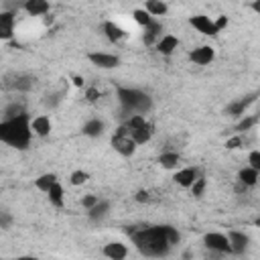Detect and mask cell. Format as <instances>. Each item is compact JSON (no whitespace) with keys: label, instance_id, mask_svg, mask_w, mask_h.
Masks as SVG:
<instances>
[{"label":"cell","instance_id":"33","mask_svg":"<svg viewBox=\"0 0 260 260\" xmlns=\"http://www.w3.org/2000/svg\"><path fill=\"white\" fill-rule=\"evenodd\" d=\"M244 146H246V136H242V134H236V136L225 140L228 150H238V148H244Z\"/></svg>","mask_w":260,"mask_h":260},{"label":"cell","instance_id":"15","mask_svg":"<svg viewBox=\"0 0 260 260\" xmlns=\"http://www.w3.org/2000/svg\"><path fill=\"white\" fill-rule=\"evenodd\" d=\"M154 47H156V51H158L162 57H171V55L179 49V39H177L175 35L167 32V35H160V37L156 39Z\"/></svg>","mask_w":260,"mask_h":260},{"label":"cell","instance_id":"29","mask_svg":"<svg viewBox=\"0 0 260 260\" xmlns=\"http://www.w3.org/2000/svg\"><path fill=\"white\" fill-rule=\"evenodd\" d=\"M189 189H191V195H193V197H197V199L203 197V195H205V189H207V179H205L203 175H199V177L193 181V185H191Z\"/></svg>","mask_w":260,"mask_h":260},{"label":"cell","instance_id":"27","mask_svg":"<svg viewBox=\"0 0 260 260\" xmlns=\"http://www.w3.org/2000/svg\"><path fill=\"white\" fill-rule=\"evenodd\" d=\"M256 124H258V116H248V114H244V116L238 120V124L234 126V132H236V134H246V132L252 130Z\"/></svg>","mask_w":260,"mask_h":260},{"label":"cell","instance_id":"18","mask_svg":"<svg viewBox=\"0 0 260 260\" xmlns=\"http://www.w3.org/2000/svg\"><path fill=\"white\" fill-rule=\"evenodd\" d=\"M102 254L110 260H124L128 256V248L122 242H108V244H104Z\"/></svg>","mask_w":260,"mask_h":260},{"label":"cell","instance_id":"5","mask_svg":"<svg viewBox=\"0 0 260 260\" xmlns=\"http://www.w3.org/2000/svg\"><path fill=\"white\" fill-rule=\"evenodd\" d=\"M124 126L128 128V134L132 136V140L138 146L150 142V138L154 134V126H152V122L146 120L144 114H128V118L124 120Z\"/></svg>","mask_w":260,"mask_h":260},{"label":"cell","instance_id":"24","mask_svg":"<svg viewBox=\"0 0 260 260\" xmlns=\"http://www.w3.org/2000/svg\"><path fill=\"white\" fill-rule=\"evenodd\" d=\"M160 32H162V24H160L156 18H152V22H150L148 26H144L142 43H144V45H154V43H156V39L160 37Z\"/></svg>","mask_w":260,"mask_h":260},{"label":"cell","instance_id":"37","mask_svg":"<svg viewBox=\"0 0 260 260\" xmlns=\"http://www.w3.org/2000/svg\"><path fill=\"white\" fill-rule=\"evenodd\" d=\"M228 22H230V20H228V16H225V14H219L217 18H213V24H215L217 32H221V30L228 26Z\"/></svg>","mask_w":260,"mask_h":260},{"label":"cell","instance_id":"43","mask_svg":"<svg viewBox=\"0 0 260 260\" xmlns=\"http://www.w3.org/2000/svg\"><path fill=\"white\" fill-rule=\"evenodd\" d=\"M22 2H24V0H22Z\"/></svg>","mask_w":260,"mask_h":260},{"label":"cell","instance_id":"23","mask_svg":"<svg viewBox=\"0 0 260 260\" xmlns=\"http://www.w3.org/2000/svg\"><path fill=\"white\" fill-rule=\"evenodd\" d=\"M47 197H49V203H51L53 207H63V205H65V189H63V185H61L59 181H55V183L49 187Z\"/></svg>","mask_w":260,"mask_h":260},{"label":"cell","instance_id":"38","mask_svg":"<svg viewBox=\"0 0 260 260\" xmlns=\"http://www.w3.org/2000/svg\"><path fill=\"white\" fill-rule=\"evenodd\" d=\"M85 100H87L89 104L98 102V100H100V89H98V87H89V89L85 91Z\"/></svg>","mask_w":260,"mask_h":260},{"label":"cell","instance_id":"10","mask_svg":"<svg viewBox=\"0 0 260 260\" xmlns=\"http://www.w3.org/2000/svg\"><path fill=\"white\" fill-rule=\"evenodd\" d=\"M189 24H191L197 32H201V35H205V37H215V35H217V28H215V24H213V18H209V16H205V14H193V16H189Z\"/></svg>","mask_w":260,"mask_h":260},{"label":"cell","instance_id":"31","mask_svg":"<svg viewBox=\"0 0 260 260\" xmlns=\"http://www.w3.org/2000/svg\"><path fill=\"white\" fill-rule=\"evenodd\" d=\"M87 181H89V173H87V171H83V169H75V171L69 175V183H71L73 187L85 185Z\"/></svg>","mask_w":260,"mask_h":260},{"label":"cell","instance_id":"40","mask_svg":"<svg viewBox=\"0 0 260 260\" xmlns=\"http://www.w3.org/2000/svg\"><path fill=\"white\" fill-rule=\"evenodd\" d=\"M71 81H73V85H75V87H83V83H85V79H83L81 75H73V77H71Z\"/></svg>","mask_w":260,"mask_h":260},{"label":"cell","instance_id":"12","mask_svg":"<svg viewBox=\"0 0 260 260\" xmlns=\"http://www.w3.org/2000/svg\"><path fill=\"white\" fill-rule=\"evenodd\" d=\"M215 59V49L211 45H199L189 51V61L195 65H209Z\"/></svg>","mask_w":260,"mask_h":260},{"label":"cell","instance_id":"3","mask_svg":"<svg viewBox=\"0 0 260 260\" xmlns=\"http://www.w3.org/2000/svg\"><path fill=\"white\" fill-rule=\"evenodd\" d=\"M116 98L122 106L124 112L128 114H146L152 110V98L138 89V87H126V85H118L116 87Z\"/></svg>","mask_w":260,"mask_h":260},{"label":"cell","instance_id":"11","mask_svg":"<svg viewBox=\"0 0 260 260\" xmlns=\"http://www.w3.org/2000/svg\"><path fill=\"white\" fill-rule=\"evenodd\" d=\"M16 12L14 10H0V41H10L14 37Z\"/></svg>","mask_w":260,"mask_h":260},{"label":"cell","instance_id":"6","mask_svg":"<svg viewBox=\"0 0 260 260\" xmlns=\"http://www.w3.org/2000/svg\"><path fill=\"white\" fill-rule=\"evenodd\" d=\"M110 144H112V148L120 154V156H132L134 152H136V148H138V144L132 140V136L128 134V128L124 126V124H120L118 128H116V132L112 134V138H110Z\"/></svg>","mask_w":260,"mask_h":260},{"label":"cell","instance_id":"1","mask_svg":"<svg viewBox=\"0 0 260 260\" xmlns=\"http://www.w3.org/2000/svg\"><path fill=\"white\" fill-rule=\"evenodd\" d=\"M132 244L142 256L150 258H162L171 252L175 244H179L181 234L173 225H150V228H138V230H126Z\"/></svg>","mask_w":260,"mask_h":260},{"label":"cell","instance_id":"9","mask_svg":"<svg viewBox=\"0 0 260 260\" xmlns=\"http://www.w3.org/2000/svg\"><path fill=\"white\" fill-rule=\"evenodd\" d=\"M256 98H258V93L252 91V93H248V95H244V98H238V100L230 102V104L225 106V116H230V118H242V116L246 114V110L256 102Z\"/></svg>","mask_w":260,"mask_h":260},{"label":"cell","instance_id":"20","mask_svg":"<svg viewBox=\"0 0 260 260\" xmlns=\"http://www.w3.org/2000/svg\"><path fill=\"white\" fill-rule=\"evenodd\" d=\"M238 183L240 185H244V187H248V189H252V187H256L258 185V179H260V171L258 169H252V167H244V169H240L238 171Z\"/></svg>","mask_w":260,"mask_h":260},{"label":"cell","instance_id":"28","mask_svg":"<svg viewBox=\"0 0 260 260\" xmlns=\"http://www.w3.org/2000/svg\"><path fill=\"white\" fill-rule=\"evenodd\" d=\"M55 181H59L55 173H43V175H39V177L35 179V187H37L39 191L47 193V191H49V187H51Z\"/></svg>","mask_w":260,"mask_h":260},{"label":"cell","instance_id":"39","mask_svg":"<svg viewBox=\"0 0 260 260\" xmlns=\"http://www.w3.org/2000/svg\"><path fill=\"white\" fill-rule=\"evenodd\" d=\"M10 221H12V217L0 211V228H8V225H10Z\"/></svg>","mask_w":260,"mask_h":260},{"label":"cell","instance_id":"32","mask_svg":"<svg viewBox=\"0 0 260 260\" xmlns=\"http://www.w3.org/2000/svg\"><path fill=\"white\" fill-rule=\"evenodd\" d=\"M24 112H26V106L22 102H10L4 108V118H12V116H18V114H24Z\"/></svg>","mask_w":260,"mask_h":260},{"label":"cell","instance_id":"7","mask_svg":"<svg viewBox=\"0 0 260 260\" xmlns=\"http://www.w3.org/2000/svg\"><path fill=\"white\" fill-rule=\"evenodd\" d=\"M203 246L207 250H211V252H217V254H232L228 236L221 234V232H207V234H203Z\"/></svg>","mask_w":260,"mask_h":260},{"label":"cell","instance_id":"2","mask_svg":"<svg viewBox=\"0 0 260 260\" xmlns=\"http://www.w3.org/2000/svg\"><path fill=\"white\" fill-rule=\"evenodd\" d=\"M30 140H32V130H30L28 112L0 120V142L2 144L14 150H26Z\"/></svg>","mask_w":260,"mask_h":260},{"label":"cell","instance_id":"22","mask_svg":"<svg viewBox=\"0 0 260 260\" xmlns=\"http://www.w3.org/2000/svg\"><path fill=\"white\" fill-rule=\"evenodd\" d=\"M102 30H104V35H106V39H108L110 43H120V41L126 37V30H124L120 24H116L114 20H106V22L102 24Z\"/></svg>","mask_w":260,"mask_h":260},{"label":"cell","instance_id":"21","mask_svg":"<svg viewBox=\"0 0 260 260\" xmlns=\"http://www.w3.org/2000/svg\"><path fill=\"white\" fill-rule=\"evenodd\" d=\"M110 205H112V203H110L108 199H98V203H95L93 207L87 209V217H89L91 221L100 223L102 219L108 217V213H110Z\"/></svg>","mask_w":260,"mask_h":260},{"label":"cell","instance_id":"42","mask_svg":"<svg viewBox=\"0 0 260 260\" xmlns=\"http://www.w3.org/2000/svg\"><path fill=\"white\" fill-rule=\"evenodd\" d=\"M43 22H45V24H47V26H49V24H51V22H53V16H51V14H49V16H47V14H45V18H43Z\"/></svg>","mask_w":260,"mask_h":260},{"label":"cell","instance_id":"13","mask_svg":"<svg viewBox=\"0 0 260 260\" xmlns=\"http://www.w3.org/2000/svg\"><path fill=\"white\" fill-rule=\"evenodd\" d=\"M225 236H228L232 254H244V252L248 250V246H250L248 234H244V232H240V230H230Z\"/></svg>","mask_w":260,"mask_h":260},{"label":"cell","instance_id":"14","mask_svg":"<svg viewBox=\"0 0 260 260\" xmlns=\"http://www.w3.org/2000/svg\"><path fill=\"white\" fill-rule=\"evenodd\" d=\"M30 130H32L35 136L47 138L51 134V130H53V122H51V118L47 114H39V116L30 118Z\"/></svg>","mask_w":260,"mask_h":260},{"label":"cell","instance_id":"17","mask_svg":"<svg viewBox=\"0 0 260 260\" xmlns=\"http://www.w3.org/2000/svg\"><path fill=\"white\" fill-rule=\"evenodd\" d=\"M22 10L28 16H45L51 10V2L49 0H24L22 2Z\"/></svg>","mask_w":260,"mask_h":260},{"label":"cell","instance_id":"16","mask_svg":"<svg viewBox=\"0 0 260 260\" xmlns=\"http://www.w3.org/2000/svg\"><path fill=\"white\" fill-rule=\"evenodd\" d=\"M197 177H199V169H197V167H183V169H179V171L175 173L173 181H175L179 187L189 189Z\"/></svg>","mask_w":260,"mask_h":260},{"label":"cell","instance_id":"30","mask_svg":"<svg viewBox=\"0 0 260 260\" xmlns=\"http://www.w3.org/2000/svg\"><path fill=\"white\" fill-rule=\"evenodd\" d=\"M132 18H134V22H136V24H140L142 28H144V26H148V24L152 22V16H150L144 8H134V10H132Z\"/></svg>","mask_w":260,"mask_h":260},{"label":"cell","instance_id":"19","mask_svg":"<svg viewBox=\"0 0 260 260\" xmlns=\"http://www.w3.org/2000/svg\"><path fill=\"white\" fill-rule=\"evenodd\" d=\"M104 130H106V124L100 118H89L81 126V134L83 136H89V138H100L104 134Z\"/></svg>","mask_w":260,"mask_h":260},{"label":"cell","instance_id":"41","mask_svg":"<svg viewBox=\"0 0 260 260\" xmlns=\"http://www.w3.org/2000/svg\"><path fill=\"white\" fill-rule=\"evenodd\" d=\"M250 6H252V10H254V12H260V0H254Z\"/></svg>","mask_w":260,"mask_h":260},{"label":"cell","instance_id":"26","mask_svg":"<svg viewBox=\"0 0 260 260\" xmlns=\"http://www.w3.org/2000/svg\"><path fill=\"white\" fill-rule=\"evenodd\" d=\"M144 10L152 16V18H158V16H165L169 12V6L165 0H146L144 2Z\"/></svg>","mask_w":260,"mask_h":260},{"label":"cell","instance_id":"25","mask_svg":"<svg viewBox=\"0 0 260 260\" xmlns=\"http://www.w3.org/2000/svg\"><path fill=\"white\" fill-rule=\"evenodd\" d=\"M179 162H181V154L175 152V150H165V152H160V156H158V165H160L162 169H167V171L177 169Z\"/></svg>","mask_w":260,"mask_h":260},{"label":"cell","instance_id":"4","mask_svg":"<svg viewBox=\"0 0 260 260\" xmlns=\"http://www.w3.org/2000/svg\"><path fill=\"white\" fill-rule=\"evenodd\" d=\"M37 85V75L28 71H8L0 79V87L4 91H16V93H28Z\"/></svg>","mask_w":260,"mask_h":260},{"label":"cell","instance_id":"34","mask_svg":"<svg viewBox=\"0 0 260 260\" xmlns=\"http://www.w3.org/2000/svg\"><path fill=\"white\" fill-rule=\"evenodd\" d=\"M248 167H252V169H258L260 171V150L258 148H254V150H250V154H248Z\"/></svg>","mask_w":260,"mask_h":260},{"label":"cell","instance_id":"8","mask_svg":"<svg viewBox=\"0 0 260 260\" xmlns=\"http://www.w3.org/2000/svg\"><path fill=\"white\" fill-rule=\"evenodd\" d=\"M87 61L91 63V65H95V67H100V69H116V67H120V57L118 55H114V53H104V51H89L87 55Z\"/></svg>","mask_w":260,"mask_h":260},{"label":"cell","instance_id":"35","mask_svg":"<svg viewBox=\"0 0 260 260\" xmlns=\"http://www.w3.org/2000/svg\"><path fill=\"white\" fill-rule=\"evenodd\" d=\"M98 199H100L98 195H93V193H87V195H83V197H81V207L87 211L89 207H93V205L98 203Z\"/></svg>","mask_w":260,"mask_h":260},{"label":"cell","instance_id":"36","mask_svg":"<svg viewBox=\"0 0 260 260\" xmlns=\"http://www.w3.org/2000/svg\"><path fill=\"white\" fill-rule=\"evenodd\" d=\"M134 201H136V203H148V201H150V193H148L146 189H138V191L134 193Z\"/></svg>","mask_w":260,"mask_h":260}]
</instances>
